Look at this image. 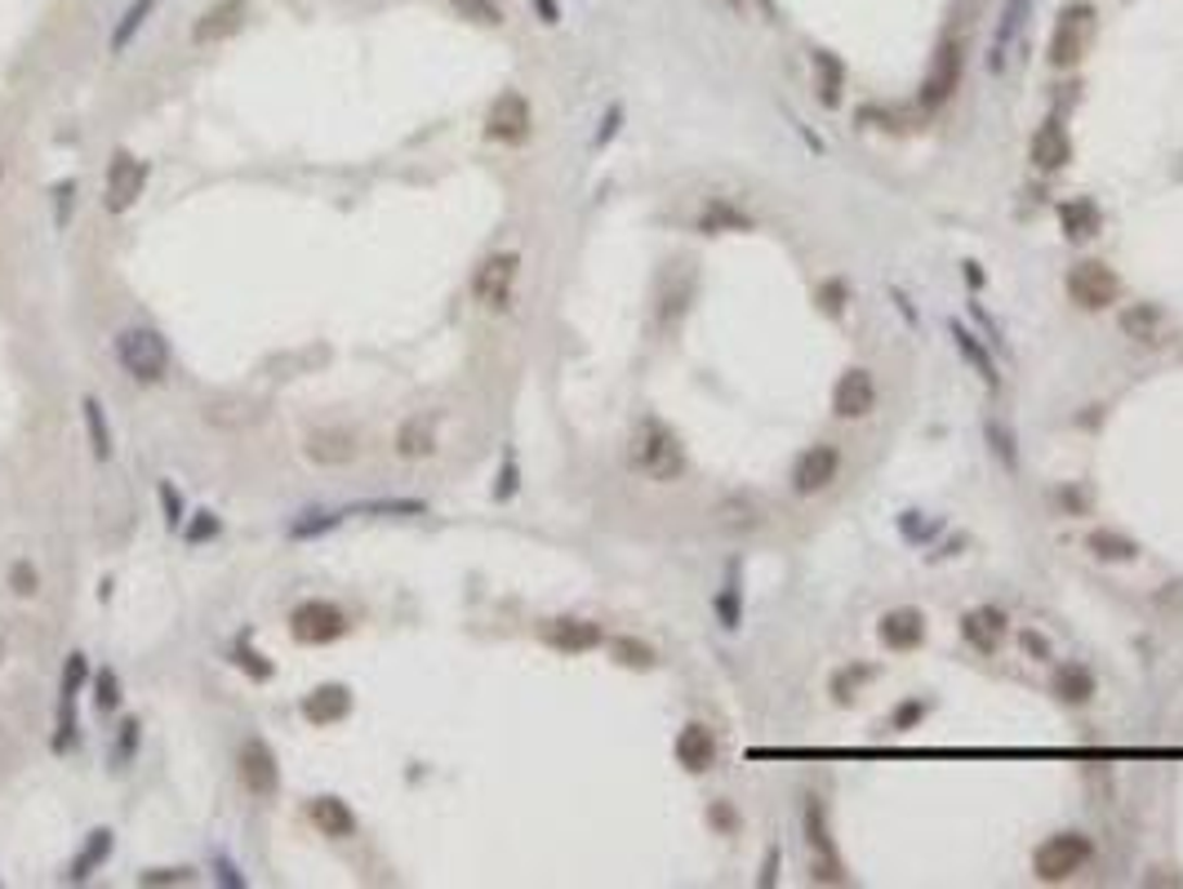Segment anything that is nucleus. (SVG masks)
Returning a JSON list of instances; mask_svg holds the SVG:
<instances>
[{
	"mask_svg": "<svg viewBox=\"0 0 1183 889\" xmlns=\"http://www.w3.org/2000/svg\"><path fill=\"white\" fill-rule=\"evenodd\" d=\"M628 462H632V472L658 481V485H672L685 477V445L681 436L664 423V418H641V423L632 428V441H628Z\"/></svg>",
	"mask_w": 1183,
	"mask_h": 889,
	"instance_id": "f257e3e1",
	"label": "nucleus"
},
{
	"mask_svg": "<svg viewBox=\"0 0 1183 889\" xmlns=\"http://www.w3.org/2000/svg\"><path fill=\"white\" fill-rule=\"evenodd\" d=\"M116 360L121 369L129 373V379L138 383H161L165 379V369H169V347L156 330H143V325H134V330H121L116 334Z\"/></svg>",
	"mask_w": 1183,
	"mask_h": 889,
	"instance_id": "f03ea898",
	"label": "nucleus"
},
{
	"mask_svg": "<svg viewBox=\"0 0 1183 889\" xmlns=\"http://www.w3.org/2000/svg\"><path fill=\"white\" fill-rule=\"evenodd\" d=\"M1085 863H1091V836H1081V831H1059V836H1050L1046 846L1032 854V876L1055 885V880L1077 876Z\"/></svg>",
	"mask_w": 1183,
	"mask_h": 889,
	"instance_id": "7ed1b4c3",
	"label": "nucleus"
},
{
	"mask_svg": "<svg viewBox=\"0 0 1183 889\" xmlns=\"http://www.w3.org/2000/svg\"><path fill=\"white\" fill-rule=\"evenodd\" d=\"M1121 294V280L1112 267L1095 263V258H1085L1068 271V299L1081 307V312H1108Z\"/></svg>",
	"mask_w": 1183,
	"mask_h": 889,
	"instance_id": "20e7f679",
	"label": "nucleus"
},
{
	"mask_svg": "<svg viewBox=\"0 0 1183 889\" xmlns=\"http://www.w3.org/2000/svg\"><path fill=\"white\" fill-rule=\"evenodd\" d=\"M1091 31H1095V10L1091 5H1068L1055 23V36H1050V67L1068 72L1081 63L1085 45H1091Z\"/></svg>",
	"mask_w": 1183,
	"mask_h": 889,
	"instance_id": "39448f33",
	"label": "nucleus"
},
{
	"mask_svg": "<svg viewBox=\"0 0 1183 889\" xmlns=\"http://www.w3.org/2000/svg\"><path fill=\"white\" fill-rule=\"evenodd\" d=\"M766 521H770V503L752 490H734L713 507V525L730 538H747L756 530H766Z\"/></svg>",
	"mask_w": 1183,
	"mask_h": 889,
	"instance_id": "423d86ee",
	"label": "nucleus"
},
{
	"mask_svg": "<svg viewBox=\"0 0 1183 889\" xmlns=\"http://www.w3.org/2000/svg\"><path fill=\"white\" fill-rule=\"evenodd\" d=\"M961 72H966V45L957 36H948V40L939 45L934 67H930V76L921 85V107L934 112V107L948 103L953 93H957V85H961Z\"/></svg>",
	"mask_w": 1183,
	"mask_h": 889,
	"instance_id": "0eeeda50",
	"label": "nucleus"
},
{
	"mask_svg": "<svg viewBox=\"0 0 1183 889\" xmlns=\"http://www.w3.org/2000/svg\"><path fill=\"white\" fill-rule=\"evenodd\" d=\"M836 472H841V449L828 445V441H819V445L796 454V462H792V490L801 498H815V494H823L836 481Z\"/></svg>",
	"mask_w": 1183,
	"mask_h": 889,
	"instance_id": "6e6552de",
	"label": "nucleus"
},
{
	"mask_svg": "<svg viewBox=\"0 0 1183 889\" xmlns=\"http://www.w3.org/2000/svg\"><path fill=\"white\" fill-rule=\"evenodd\" d=\"M516 271H520V258L516 254H494L477 267V280H471V294H477L481 307L490 312H507L512 307V294H516Z\"/></svg>",
	"mask_w": 1183,
	"mask_h": 889,
	"instance_id": "1a4fd4ad",
	"label": "nucleus"
},
{
	"mask_svg": "<svg viewBox=\"0 0 1183 889\" xmlns=\"http://www.w3.org/2000/svg\"><path fill=\"white\" fill-rule=\"evenodd\" d=\"M290 632L294 640L303 645H329V640H339L348 632V619L339 605H329V600H307L299 605V610L290 614Z\"/></svg>",
	"mask_w": 1183,
	"mask_h": 889,
	"instance_id": "9d476101",
	"label": "nucleus"
},
{
	"mask_svg": "<svg viewBox=\"0 0 1183 889\" xmlns=\"http://www.w3.org/2000/svg\"><path fill=\"white\" fill-rule=\"evenodd\" d=\"M530 103H526V93H499V99L490 103L486 112V138H494V143H526L530 138Z\"/></svg>",
	"mask_w": 1183,
	"mask_h": 889,
	"instance_id": "9b49d317",
	"label": "nucleus"
},
{
	"mask_svg": "<svg viewBox=\"0 0 1183 889\" xmlns=\"http://www.w3.org/2000/svg\"><path fill=\"white\" fill-rule=\"evenodd\" d=\"M872 405H877V383H872V373H868L864 365H850L841 379H836V388H832V414L845 418V423H855V418L872 414Z\"/></svg>",
	"mask_w": 1183,
	"mask_h": 889,
	"instance_id": "f8f14e48",
	"label": "nucleus"
},
{
	"mask_svg": "<svg viewBox=\"0 0 1183 889\" xmlns=\"http://www.w3.org/2000/svg\"><path fill=\"white\" fill-rule=\"evenodd\" d=\"M236 770H241V783H246V791L250 797H276V787H280V765H276V757H272V747L263 742V738H250L246 747H241V757H236Z\"/></svg>",
	"mask_w": 1183,
	"mask_h": 889,
	"instance_id": "ddd939ff",
	"label": "nucleus"
},
{
	"mask_svg": "<svg viewBox=\"0 0 1183 889\" xmlns=\"http://www.w3.org/2000/svg\"><path fill=\"white\" fill-rule=\"evenodd\" d=\"M143 182H148V169L138 165L129 152H116L112 165H108V209L112 214L134 209V201L143 196Z\"/></svg>",
	"mask_w": 1183,
	"mask_h": 889,
	"instance_id": "4468645a",
	"label": "nucleus"
},
{
	"mask_svg": "<svg viewBox=\"0 0 1183 889\" xmlns=\"http://www.w3.org/2000/svg\"><path fill=\"white\" fill-rule=\"evenodd\" d=\"M877 636H881V645H885L890 653H908V649H917V645L926 640V614L913 610V605H898V610L881 614Z\"/></svg>",
	"mask_w": 1183,
	"mask_h": 889,
	"instance_id": "2eb2a0df",
	"label": "nucleus"
},
{
	"mask_svg": "<svg viewBox=\"0 0 1183 889\" xmlns=\"http://www.w3.org/2000/svg\"><path fill=\"white\" fill-rule=\"evenodd\" d=\"M303 454L320 467H348L361 454V445H356V432H348V428H316L303 441Z\"/></svg>",
	"mask_w": 1183,
	"mask_h": 889,
	"instance_id": "dca6fc26",
	"label": "nucleus"
},
{
	"mask_svg": "<svg viewBox=\"0 0 1183 889\" xmlns=\"http://www.w3.org/2000/svg\"><path fill=\"white\" fill-rule=\"evenodd\" d=\"M246 0H218V5H210L201 18H197V27H192V40L197 45H214V40H227V36H236L246 27Z\"/></svg>",
	"mask_w": 1183,
	"mask_h": 889,
	"instance_id": "f3484780",
	"label": "nucleus"
},
{
	"mask_svg": "<svg viewBox=\"0 0 1183 889\" xmlns=\"http://www.w3.org/2000/svg\"><path fill=\"white\" fill-rule=\"evenodd\" d=\"M1072 161V138H1068V129H1064V120H1046L1041 125L1036 134H1032V165L1036 169H1064Z\"/></svg>",
	"mask_w": 1183,
	"mask_h": 889,
	"instance_id": "a211bd4d",
	"label": "nucleus"
},
{
	"mask_svg": "<svg viewBox=\"0 0 1183 889\" xmlns=\"http://www.w3.org/2000/svg\"><path fill=\"white\" fill-rule=\"evenodd\" d=\"M543 640L561 653H588L601 645V627L588 619H552V623H543Z\"/></svg>",
	"mask_w": 1183,
	"mask_h": 889,
	"instance_id": "6ab92c4d",
	"label": "nucleus"
},
{
	"mask_svg": "<svg viewBox=\"0 0 1183 889\" xmlns=\"http://www.w3.org/2000/svg\"><path fill=\"white\" fill-rule=\"evenodd\" d=\"M677 761H681V770H690V774L713 770V765H717V734L707 729V725H685V729L677 734Z\"/></svg>",
	"mask_w": 1183,
	"mask_h": 889,
	"instance_id": "aec40b11",
	"label": "nucleus"
},
{
	"mask_svg": "<svg viewBox=\"0 0 1183 889\" xmlns=\"http://www.w3.org/2000/svg\"><path fill=\"white\" fill-rule=\"evenodd\" d=\"M1006 610H997V605H983V610H974V614H966L961 619V636L979 649V653H997V645H1002V636H1006Z\"/></svg>",
	"mask_w": 1183,
	"mask_h": 889,
	"instance_id": "412c9836",
	"label": "nucleus"
},
{
	"mask_svg": "<svg viewBox=\"0 0 1183 889\" xmlns=\"http://www.w3.org/2000/svg\"><path fill=\"white\" fill-rule=\"evenodd\" d=\"M1117 325H1121V334L1130 339V343H1161V334H1166V316H1161V307H1153V303H1130V307H1121L1117 312Z\"/></svg>",
	"mask_w": 1183,
	"mask_h": 889,
	"instance_id": "4be33fe9",
	"label": "nucleus"
},
{
	"mask_svg": "<svg viewBox=\"0 0 1183 889\" xmlns=\"http://www.w3.org/2000/svg\"><path fill=\"white\" fill-rule=\"evenodd\" d=\"M348 712H352V694L343 685H320L303 698V716L312 725H339Z\"/></svg>",
	"mask_w": 1183,
	"mask_h": 889,
	"instance_id": "5701e85b",
	"label": "nucleus"
},
{
	"mask_svg": "<svg viewBox=\"0 0 1183 889\" xmlns=\"http://www.w3.org/2000/svg\"><path fill=\"white\" fill-rule=\"evenodd\" d=\"M1059 227H1064V237H1068V241H1091L1095 231L1104 227V214H1099V205H1095V201L1077 196V201H1068V205L1059 209Z\"/></svg>",
	"mask_w": 1183,
	"mask_h": 889,
	"instance_id": "b1692460",
	"label": "nucleus"
},
{
	"mask_svg": "<svg viewBox=\"0 0 1183 889\" xmlns=\"http://www.w3.org/2000/svg\"><path fill=\"white\" fill-rule=\"evenodd\" d=\"M397 454L401 458H432L437 454V423L432 418H405L397 432Z\"/></svg>",
	"mask_w": 1183,
	"mask_h": 889,
	"instance_id": "393cba45",
	"label": "nucleus"
},
{
	"mask_svg": "<svg viewBox=\"0 0 1183 889\" xmlns=\"http://www.w3.org/2000/svg\"><path fill=\"white\" fill-rule=\"evenodd\" d=\"M1050 689L1064 698L1068 708H1085V703L1095 698V676H1091V668H1081V663H1064V668L1055 672Z\"/></svg>",
	"mask_w": 1183,
	"mask_h": 889,
	"instance_id": "a878e982",
	"label": "nucleus"
},
{
	"mask_svg": "<svg viewBox=\"0 0 1183 889\" xmlns=\"http://www.w3.org/2000/svg\"><path fill=\"white\" fill-rule=\"evenodd\" d=\"M307 814H312V823H316V831H320V836H335V840H343V836H352V831H356V818H352V810H348L339 797H316Z\"/></svg>",
	"mask_w": 1183,
	"mask_h": 889,
	"instance_id": "bb28decb",
	"label": "nucleus"
},
{
	"mask_svg": "<svg viewBox=\"0 0 1183 889\" xmlns=\"http://www.w3.org/2000/svg\"><path fill=\"white\" fill-rule=\"evenodd\" d=\"M699 231L717 237V231H752V214H743L734 201H707L703 214H699Z\"/></svg>",
	"mask_w": 1183,
	"mask_h": 889,
	"instance_id": "cd10ccee",
	"label": "nucleus"
},
{
	"mask_svg": "<svg viewBox=\"0 0 1183 889\" xmlns=\"http://www.w3.org/2000/svg\"><path fill=\"white\" fill-rule=\"evenodd\" d=\"M690 307V271L664 276V294H658V330H677V320Z\"/></svg>",
	"mask_w": 1183,
	"mask_h": 889,
	"instance_id": "c85d7f7f",
	"label": "nucleus"
},
{
	"mask_svg": "<svg viewBox=\"0 0 1183 889\" xmlns=\"http://www.w3.org/2000/svg\"><path fill=\"white\" fill-rule=\"evenodd\" d=\"M801 823H806V840H810V850L819 854V863H836L832 854V836H828V818H823V801L819 797H806V810H801Z\"/></svg>",
	"mask_w": 1183,
	"mask_h": 889,
	"instance_id": "c756f323",
	"label": "nucleus"
},
{
	"mask_svg": "<svg viewBox=\"0 0 1183 889\" xmlns=\"http://www.w3.org/2000/svg\"><path fill=\"white\" fill-rule=\"evenodd\" d=\"M80 409H85V428H89V449H93V458H112V428H108L103 401H99V396H85Z\"/></svg>",
	"mask_w": 1183,
	"mask_h": 889,
	"instance_id": "7c9ffc66",
	"label": "nucleus"
},
{
	"mask_svg": "<svg viewBox=\"0 0 1183 889\" xmlns=\"http://www.w3.org/2000/svg\"><path fill=\"white\" fill-rule=\"evenodd\" d=\"M1085 547H1091L1099 560H1117V566H1125V560L1140 556V547H1134V538L1117 534V530H1091V538H1085Z\"/></svg>",
	"mask_w": 1183,
	"mask_h": 889,
	"instance_id": "2f4dec72",
	"label": "nucleus"
},
{
	"mask_svg": "<svg viewBox=\"0 0 1183 889\" xmlns=\"http://www.w3.org/2000/svg\"><path fill=\"white\" fill-rule=\"evenodd\" d=\"M841 85H845V67L832 59V54H815V89H819V103L836 107L841 103Z\"/></svg>",
	"mask_w": 1183,
	"mask_h": 889,
	"instance_id": "473e14b6",
	"label": "nucleus"
},
{
	"mask_svg": "<svg viewBox=\"0 0 1183 889\" xmlns=\"http://www.w3.org/2000/svg\"><path fill=\"white\" fill-rule=\"evenodd\" d=\"M156 5H161V0H134V5L125 10V18L116 23V31H112V54H121V50H125V45L134 40V31L148 23V14H152Z\"/></svg>",
	"mask_w": 1183,
	"mask_h": 889,
	"instance_id": "72a5a7b5",
	"label": "nucleus"
},
{
	"mask_svg": "<svg viewBox=\"0 0 1183 889\" xmlns=\"http://www.w3.org/2000/svg\"><path fill=\"white\" fill-rule=\"evenodd\" d=\"M1023 14H1028V0H1010L1006 14H1002V27H997V40H992V67H1002V54H1006V45L1019 36L1023 27Z\"/></svg>",
	"mask_w": 1183,
	"mask_h": 889,
	"instance_id": "f704fd0d",
	"label": "nucleus"
},
{
	"mask_svg": "<svg viewBox=\"0 0 1183 889\" xmlns=\"http://www.w3.org/2000/svg\"><path fill=\"white\" fill-rule=\"evenodd\" d=\"M609 653H614V659H619L624 668H641V672L654 668V649H650L645 640H632V636H614V640H609Z\"/></svg>",
	"mask_w": 1183,
	"mask_h": 889,
	"instance_id": "c9c22d12",
	"label": "nucleus"
},
{
	"mask_svg": "<svg viewBox=\"0 0 1183 889\" xmlns=\"http://www.w3.org/2000/svg\"><path fill=\"white\" fill-rule=\"evenodd\" d=\"M953 339H957V347H961V352H966V356H970V360L979 365V373H983V379H987L992 388H997V365H992V356H987V352H983V347L974 343V334L966 330L961 320H953Z\"/></svg>",
	"mask_w": 1183,
	"mask_h": 889,
	"instance_id": "e433bc0d",
	"label": "nucleus"
},
{
	"mask_svg": "<svg viewBox=\"0 0 1183 889\" xmlns=\"http://www.w3.org/2000/svg\"><path fill=\"white\" fill-rule=\"evenodd\" d=\"M112 854V831H89V846H85V854L72 863V880H85L89 876V867L93 863H103Z\"/></svg>",
	"mask_w": 1183,
	"mask_h": 889,
	"instance_id": "4c0bfd02",
	"label": "nucleus"
},
{
	"mask_svg": "<svg viewBox=\"0 0 1183 889\" xmlns=\"http://www.w3.org/2000/svg\"><path fill=\"white\" fill-rule=\"evenodd\" d=\"M93 708H99V712H116L121 708V681H116L112 668H103L99 681H93Z\"/></svg>",
	"mask_w": 1183,
	"mask_h": 889,
	"instance_id": "58836bf2",
	"label": "nucleus"
},
{
	"mask_svg": "<svg viewBox=\"0 0 1183 889\" xmlns=\"http://www.w3.org/2000/svg\"><path fill=\"white\" fill-rule=\"evenodd\" d=\"M454 10L463 18H471V23H486V27L503 23V5H499V0H454Z\"/></svg>",
	"mask_w": 1183,
	"mask_h": 889,
	"instance_id": "ea45409f",
	"label": "nucleus"
},
{
	"mask_svg": "<svg viewBox=\"0 0 1183 889\" xmlns=\"http://www.w3.org/2000/svg\"><path fill=\"white\" fill-rule=\"evenodd\" d=\"M845 299H850V290L841 285V280H828V285H819V307H823L828 316H841V312H845Z\"/></svg>",
	"mask_w": 1183,
	"mask_h": 889,
	"instance_id": "a19ab883",
	"label": "nucleus"
},
{
	"mask_svg": "<svg viewBox=\"0 0 1183 889\" xmlns=\"http://www.w3.org/2000/svg\"><path fill=\"white\" fill-rule=\"evenodd\" d=\"M10 587H14V596H36L40 579H36V570L27 566V560H18V566L10 570Z\"/></svg>",
	"mask_w": 1183,
	"mask_h": 889,
	"instance_id": "79ce46f5",
	"label": "nucleus"
},
{
	"mask_svg": "<svg viewBox=\"0 0 1183 889\" xmlns=\"http://www.w3.org/2000/svg\"><path fill=\"white\" fill-rule=\"evenodd\" d=\"M707 823H713L717 831H726V836H734V831H739V814H734V805H730V801H717L713 810H707Z\"/></svg>",
	"mask_w": 1183,
	"mask_h": 889,
	"instance_id": "37998d69",
	"label": "nucleus"
},
{
	"mask_svg": "<svg viewBox=\"0 0 1183 889\" xmlns=\"http://www.w3.org/2000/svg\"><path fill=\"white\" fill-rule=\"evenodd\" d=\"M161 507H165V525L178 530V525H183V498H178V490H174L169 481L161 485Z\"/></svg>",
	"mask_w": 1183,
	"mask_h": 889,
	"instance_id": "c03bdc74",
	"label": "nucleus"
},
{
	"mask_svg": "<svg viewBox=\"0 0 1183 889\" xmlns=\"http://www.w3.org/2000/svg\"><path fill=\"white\" fill-rule=\"evenodd\" d=\"M214 534H218V517L214 511H197L192 530H187V543H201V538H214Z\"/></svg>",
	"mask_w": 1183,
	"mask_h": 889,
	"instance_id": "a18cd8bd",
	"label": "nucleus"
},
{
	"mask_svg": "<svg viewBox=\"0 0 1183 889\" xmlns=\"http://www.w3.org/2000/svg\"><path fill=\"white\" fill-rule=\"evenodd\" d=\"M872 676H877L872 668H850V672H841V676H836V698L845 703V698H850V689H855L859 681H872Z\"/></svg>",
	"mask_w": 1183,
	"mask_h": 889,
	"instance_id": "49530a36",
	"label": "nucleus"
},
{
	"mask_svg": "<svg viewBox=\"0 0 1183 889\" xmlns=\"http://www.w3.org/2000/svg\"><path fill=\"white\" fill-rule=\"evenodd\" d=\"M80 681H85V659H80V653H72L67 668H63V698H72L80 689Z\"/></svg>",
	"mask_w": 1183,
	"mask_h": 889,
	"instance_id": "de8ad7c7",
	"label": "nucleus"
},
{
	"mask_svg": "<svg viewBox=\"0 0 1183 889\" xmlns=\"http://www.w3.org/2000/svg\"><path fill=\"white\" fill-rule=\"evenodd\" d=\"M926 712H930V703H908V708H898V712L890 716V725H894V729H913Z\"/></svg>",
	"mask_w": 1183,
	"mask_h": 889,
	"instance_id": "09e8293b",
	"label": "nucleus"
},
{
	"mask_svg": "<svg viewBox=\"0 0 1183 889\" xmlns=\"http://www.w3.org/2000/svg\"><path fill=\"white\" fill-rule=\"evenodd\" d=\"M236 663L250 668V676H254V681H267V676H272V663H263L254 649H236Z\"/></svg>",
	"mask_w": 1183,
	"mask_h": 889,
	"instance_id": "8fccbe9b",
	"label": "nucleus"
},
{
	"mask_svg": "<svg viewBox=\"0 0 1183 889\" xmlns=\"http://www.w3.org/2000/svg\"><path fill=\"white\" fill-rule=\"evenodd\" d=\"M134 742H138V721H125V725H121V747H116V761H129Z\"/></svg>",
	"mask_w": 1183,
	"mask_h": 889,
	"instance_id": "3c124183",
	"label": "nucleus"
},
{
	"mask_svg": "<svg viewBox=\"0 0 1183 889\" xmlns=\"http://www.w3.org/2000/svg\"><path fill=\"white\" fill-rule=\"evenodd\" d=\"M1023 649L1032 653V659H1050V645H1046V636H1036V632H1023Z\"/></svg>",
	"mask_w": 1183,
	"mask_h": 889,
	"instance_id": "603ef678",
	"label": "nucleus"
},
{
	"mask_svg": "<svg viewBox=\"0 0 1183 889\" xmlns=\"http://www.w3.org/2000/svg\"><path fill=\"white\" fill-rule=\"evenodd\" d=\"M169 880H192V872L178 867V872H148L143 876V885H169Z\"/></svg>",
	"mask_w": 1183,
	"mask_h": 889,
	"instance_id": "864d4df0",
	"label": "nucleus"
},
{
	"mask_svg": "<svg viewBox=\"0 0 1183 889\" xmlns=\"http://www.w3.org/2000/svg\"><path fill=\"white\" fill-rule=\"evenodd\" d=\"M987 436H992V445H997V454H1002V458H1006V462L1015 467V449H1010V436H1002V428H997V423L987 428Z\"/></svg>",
	"mask_w": 1183,
	"mask_h": 889,
	"instance_id": "5fc2aeb1",
	"label": "nucleus"
},
{
	"mask_svg": "<svg viewBox=\"0 0 1183 889\" xmlns=\"http://www.w3.org/2000/svg\"><path fill=\"white\" fill-rule=\"evenodd\" d=\"M512 490H516V462L507 458V462H503V485H499V498H507Z\"/></svg>",
	"mask_w": 1183,
	"mask_h": 889,
	"instance_id": "6e6d98bb",
	"label": "nucleus"
},
{
	"mask_svg": "<svg viewBox=\"0 0 1183 889\" xmlns=\"http://www.w3.org/2000/svg\"><path fill=\"white\" fill-rule=\"evenodd\" d=\"M614 129H619V107H614V112L605 116V129L596 134V143H609V134H614Z\"/></svg>",
	"mask_w": 1183,
	"mask_h": 889,
	"instance_id": "4d7b16f0",
	"label": "nucleus"
},
{
	"mask_svg": "<svg viewBox=\"0 0 1183 889\" xmlns=\"http://www.w3.org/2000/svg\"><path fill=\"white\" fill-rule=\"evenodd\" d=\"M534 5H539V14H543V23H556V5H552V0H534Z\"/></svg>",
	"mask_w": 1183,
	"mask_h": 889,
	"instance_id": "13d9d810",
	"label": "nucleus"
},
{
	"mask_svg": "<svg viewBox=\"0 0 1183 889\" xmlns=\"http://www.w3.org/2000/svg\"><path fill=\"white\" fill-rule=\"evenodd\" d=\"M218 872H223V885H241V876H231V863L218 859Z\"/></svg>",
	"mask_w": 1183,
	"mask_h": 889,
	"instance_id": "bf43d9fd",
	"label": "nucleus"
},
{
	"mask_svg": "<svg viewBox=\"0 0 1183 889\" xmlns=\"http://www.w3.org/2000/svg\"><path fill=\"white\" fill-rule=\"evenodd\" d=\"M762 10H766V14H775V0H762Z\"/></svg>",
	"mask_w": 1183,
	"mask_h": 889,
	"instance_id": "052dcab7",
	"label": "nucleus"
}]
</instances>
